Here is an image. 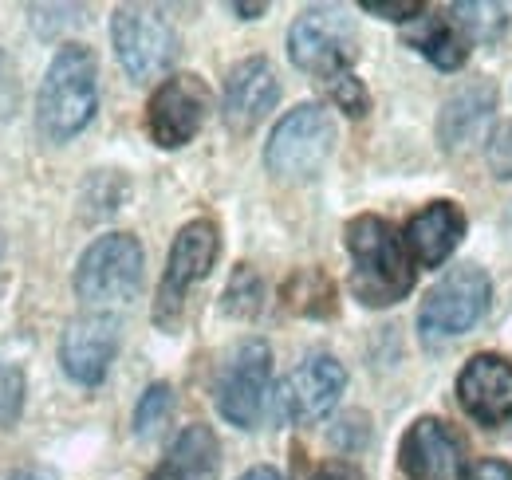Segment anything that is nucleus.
<instances>
[{
  "label": "nucleus",
  "mask_w": 512,
  "mask_h": 480,
  "mask_svg": "<svg viewBox=\"0 0 512 480\" xmlns=\"http://www.w3.org/2000/svg\"><path fill=\"white\" fill-rule=\"evenodd\" d=\"M406 480H453L461 473V437L442 418H418L398 445Z\"/></svg>",
  "instance_id": "obj_13"
},
{
  "label": "nucleus",
  "mask_w": 512,
  "mask_h": 480,
  "mask_svg": "<svg viewBox=\"0 0 512 480\" xmlns=\"http://www.w3.org/2000/svg\"><path fill=\"white\" fill-rule=\"evenodd\" d=\"M268 378H272V351L264 339H245L217 374L213 398L221 418L233 421L237 429H253L264 410V394H268Z\"/></svg>",
  "instance_id": "obj_9"
},
{
  "label": "nucleus",
  "mask_w": 512,
  "mask_h": 480,
  "mask_svg": "<svg viewBox=\"0 0 512 480\" xmlns=\"http://www.w3.org/2000/svg\"><path fill=\"white\" fill-rule=\"evenodd\" d=\"M284 303L296 311V315H331L335 311V284L308 268V272H296L288 284H284Z\"/></svg>",
  "instance_id": "obj_19"
},
{
  "label": "nucleus",
  "mask_w": 512,
  "mask_h": 480,
  "mask_svg": "<svg viewBox=\"0 0 512 480\" xmlns=\"http://www.w3.org/2000/svg\"><path fill=\"white\" fill-rule=\"evenodd\" d=\"M312 480H363V473L351 465V461H323V465H316V473H312Z\"/></svg>",
  "instance_id": "obj_27"
},
{
  "label": "nucleus",
  "mask_w": 512,
  "mask_h": 480,
  "mask_svg": "<svg viewBox=\"0 0 512 480\" xmlns=\"http://www.w3.org/2000/svg\"><path fill=\"white\" fill-rule=\"evenodd\" d=\"M170 410H174V390L166 382H154L134 406V433H154L162 421L170 418Z\"/></svg>",
  "instance_id": "obj_20"
},
{
  "label": "nucleus",
  "mask_w": 512,
  "mask_h": 480,
  "mask_svg": "<svg viewBox=\"0 0 512 480\" xmlns=\"http://www.w3.org/2000/svg\"><path fill=\"white\" fill-rule=\"evenodd\" d=\"M465 233V217L453 201H430L422 213L410 217L406 225V252L426 264V268H438L449 252L457 248V240Z\"/></svg>",
  "instance_id": "obj_16"
},
{
  "label": "nucleus",
  "mask_w": 512,
  "mask_h": 480,
  "mask_svg": "<svg viewBox=\"0 0 512 480\" xmlns=\"http://www.w3.org/2000/svg\"><path fill=\"white\" fill-rule=\"evenodd\" d=\"M115 351H119V319L107 311H87L71 319L60 339L64 374L79 386H99L111 370Z\"/></svg>",
  "instance_id": "obj_12"
},
{
  "label": "nucleus",
  "mask_w": 512,
  "mask_h": 480,
  "mask_svg": "<svg viewBox=\"0 0 512 480\" xmlns=\"http://www.w3.org/2000/svg\"><path fill=\"white\" fill-rule=\"evenodd\" d=\"M241 480H284V477H280L276 469H268V465H256V469H249Z\"/></svg>",
  "instance_id": "obj_28"
},
{
  "label": "nucleus",
  "mask_w": 512,
  "mask_h": 480,
  "mask_svg": "<svg viewBox=\"0 0 512 480\" xmlns=\"http://www.w3.org/2000/svg\"><path fill=\"white\" fill-rule=\"evenodd\" d=\"M288 56L304 75L331 83L335 75L351 71L359 56L355 24L339 8H308L288 28Z\"/></svg>",
  "instance_id": "obj_5"
},
{
  "label": "nucleus",
  "mask_w": 512,
  "mask_h": 480,
  "mask_svg": "<svg viewBox=\"0 0 512 480\" xmlns=\"http://www.w3.org/2000/svg\"><path fill=\"white\" fill-rule=\"evenodd\" d=\"M347 386V370L343 362L331 355H308L284 382L276 394V414L292 425H312V421L327 418L339 402Z\"/></svg>",
  "instance_id": "obj_11"
},
{
  "label": "nucleus",
  "mask_w": 512,
  "mask_h": 480,
  "mask_svg": "<svg viewBox=\"0 0 512 480\" xmlns=\"http://www.w3.org/2000/svg\"><path fill=\"white\" fill-rule=\"evenodd\" d=\"M359 8L371 12V16H383V20H410V16L426 12L418 0H363Z\"/></svg>",
  "instance_id": "obj_24"
},
{
  "label": "nucleus",
  "mask_w": 512,
  "mask_h": 480,
  "mask_svg": "<svg viewBox=\"0 0 512 480\" xmlns=\"http://www.w3.org/2000/svg\"><path fill=\"white\" fill-rule=\"evenodd\" d=\"M99 107V63L83 44H64L48 63L40 95H36V130L44 142H67Z\"/></svg>",
  "instance_id": "obj_2"
},
{
  "label": "nucleus",
  "mask_w": 512,
  "mask_h": 480,
  "mask_svg": "<svg viewBox=\"0 0 512 480\" xmlns=\"http://www.w3.org/2000/svg\"><path fill=\"white\" fill-rule=\"evenodd\" d=\"M142 268H146V252L138 237L130 233H107L87 244V252L75 264V296L91 307H111V303H127L142 288Z\"/></svg>",
  "instance_id": "obj_3"
},
{
  "label": "nucleus",
  "mask_w": 512,
  "mask_h": 480,
  "mask_svg": "<svg viewBox=\"0 0 512 480\" xmlns=\"http://www.w3.org/2000/svg\"><path fill=\"white\" fill-rule=\"evenodd\" d=\"M410 44L442 71H453L469 60V36L449 16H426L418 32H410Z\"/></svg>",
  "instance_id": "obj_18"
},
{
  "label": "nucleus",
  "mask_w": 512,
  "mask_h": 480,
  "mask_svg": "<svg viewBox=\"0 0 512 480\" xmlns=\"http://www.w3.org/2000/svg\"><path fill=\"white\" fill-rule=\"evenodd\" d=\"M12 480H56L52 473H44V469H20Z\"/></svg>",
  "instance_id": "obj_30"
},
{
  "label": "nucleus",
  "mask_w": 512,
  "mask_h": 480,
  "mask_svg": "<svg viewBox=\"0 0 512 480\" xmlns=\"http://www.w3.org/2000/svg\"><path fill=\"white\" fill-rule=\"evenodd\" d=\"M256 307H260V280L249 264H241L225 288V311L229 315H256Z\"/></svg>",
  "instance_id": "obj_21"
},
{
  "label": "nucleus",
  "mask_w": 512,
  "mask_h": 480,
  "mask_svg": "<svg viewBox=\"0 0 512 480\" xmlns=\"http://www.w3.org/2000/svg\"><path fill=\"white\" fill-rule=\"evenodd\" d=\"M111 40H115V56L127 67V75L134 83H150V79L166 75L174 56H178L174 24L162 16V8H150V4L115 8Z\"/></svg>",
  "instance_id": "obj_7"
},
{
  "label": "nucleus",
  "mask_w": 512,
  "mask_h": 480,
  "mask_svg": "<svg viewBox=\"0 0 512 480\" xmlns=\"http://www.w3.org/2000/svg\"><path fill=\"white\" fill-rule=\"evenodd\" d=\"M24 406V374L8 362H0V425H12Z\"/></svg>",
  "instance_id": "obj_23"
},
{
  "label": "nucleus",
  "mask_w": 512,
  "mask_h": 480,
  "mask_svg": "<svg viewBox=\"0 0 512 480\" xmlns=\"http://www.w3.org/2000/svg\"><path fill=\"white\" fill-rule=\"evenodd\" d=\"M461 480H512V465H509V461H497V457H489V461H477V465H469Z\"/></svg>",
  "instance_id": "obj_26"
},
{
  "label": "nucleus",
  "mask_w": 512,
  "mask_h": 480,
  "mask_svg": "<svg viewBox=\"0 0 512 480\" xmlns=\"http://www.w3.org/2000/svg\"><path fill=\"white\" fill-rule=\"evenodd\" d=\"M209 87L205 79H197L190 71H178V75H166L150 103H146V130L150 138L162 146V150H178L193 142V134L205 126V115H209Z\"/></svg>",
  "instance_id": "obj_8"
},
{
  "label": "nucleus",
  "mask_w": 512,
  "mask_h": 480,
  "mask_svg": "<svg viewBox=\"0 0 512 480\" xmlns=\"http://www.w3.org/2000/svg\"><path fill=\"white\" fill-rule=\"evenodd\" d=\"M489 300H493L489 276L477 264H465L430 288V296L418 311V323L426 335H461L489 311Z\"/></svg>",
  "instance_id": "obj_10"
},
{
  "label": "nucleus",
  "mask_w": 512,
  "mask_h": 480,
  "mask_svg": "<svg viewBox=\"0 0 512 480\" xmlns=\"http://www.w3.org/2000/svg\"><path fill=\"white\" fill-rule=\"evenodd\" d=\"M276 99H280V83L272 63L264 56L241 60L225 79V126L237 134H249L276 107Z\"/></svg>",
  "instance_id": "obj_15"
},
{
  "label": "nucleus",
  "mask_w": 512,
  "mask_h": 480,
  "mask_svg": "<svg viewBox=\"0 0 512 480\" xmlns=\"http://www.w3.org/2000/svg\"><path fill=\"white\" fill-rule=\"evenodd\" d=\"M327 91H331V103H335L343 115H351V119H363L367 107H371V95H367V87L355 79V71L335 75V79L327 83Z\"/></svg>",
  "instance_id": "obj_22"
},
{
  "label": "nucleus",
  "mask_w": 512,
  "mask_h": 480,
  "mask_svg": "<svg viewBox=\"0 0 512 480\" xmlns=\"http://www.w3.org/2000/svg\"><path fill=\"white\" fill-rule=\"evenodd\" d=\"M347 252H351V292L367 307H390L406 300L414 288V260L406 240L379 213H359L347 225Z\"/></svg>",
  "instance_id": "obj_1"
},
{
  "label": "nucleus",
  "mask_w": 512,
  "mask_h": 480,
  "mask_svg": "<svg viewBox=\"0 0 512 480\" xmlns=\"http://www.w3.org/2000/svg\"><path fill=\"white\" fill-rule=\"evenodd\" d=\"M221 473V445L209 425H186L170 445L166 461L150 473V480H217Z\"/></svg>",
  "instance_id": "obj_17"
},
{
  "label": "nucleus",
  "mask_w": 512,
  "mask_h": 480,
  "mask_svg": "<svg viewBox=\"0 0 512 480\" xmlns=\"http://www.w3.org/2000/svg\"><path fill=\"white\" fill-rule=\"evenodd\" d=\"M489 162L497 178H512V122L497 130V138L489 142Z\"/></svg>",
  "instance_id": "obj_25"
},
{
  "label": "nucleus",
  "mask_w": 512,
  "mask_h": 480,
  "mask_svg": "<svg viewBox=\"0 0 512 480\" xmlns=\"http://www.w3.org/2000/svg\"><path fill=\"white\" fill-rule=\"evenodd\" d=\"M457 398L481 425L512 421V362L501 355H473L457 378Z\"/></svg>",
  "instance_id": "obj_14"
},
{
  "label": "nucleus",
  "mask_w": 512,
  "mask_h": 480,
  "mask_svg": "<svg viewBox=\"0 0 512 480\" xmlns=\"http://www.w3.org/2000/svg\"><path fill=\"white\" fill-rule=\"evenodd\" d=\"M237 16H245V20H253V16H260L264 12V4H229Z\"/></svg>",
  "instance_id": "obj_29"
},
{
  "label": "nucleus",
  "mask_w": 512,
  "mask_h": 480,
  "mask_svg": "<svg viewBox=\"0 0 512 480\" xmlns=\"http://www.w3.org/2000/svg\"><path fill=\"white\" fill-rule=\"evenodd\" d=\"M335 150V119L320 103H300L272 126L264 146V166L284 181L316 178Z\"/></svg>",
  "instance_id": "obj_4"
},
{
  "label": "nucleus",
  "mask_w": 512,
  "mask_h": 480,
  "mask_svg": "<svg viewBox=\"0 0 512 480\" xmlns=\"http://www.w3.org/2000/svg\"><path fill=\"white\" fill-rule=\"evenodd\" d=\"M217 252H221V233L209 217H197V221L178 229V237L170 244V256H166L162 284H158V300H154L158 327H178L186 296L209 276V268L217 264Z\"/></svg>",
  "instance_id": "obj_6"
}]
</instances>
